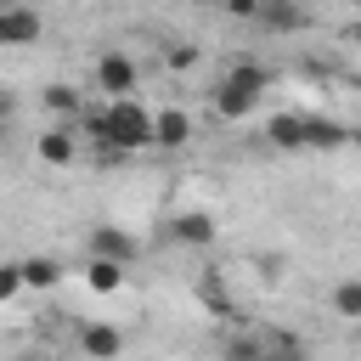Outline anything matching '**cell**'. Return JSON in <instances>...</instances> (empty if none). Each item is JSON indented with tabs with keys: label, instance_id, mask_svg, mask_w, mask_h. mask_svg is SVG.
Returning a JSON list of instances; mask_svg holds the SVG:
<instances>
[{
	"label": "cell",
	"instance_id": "6da1fadb",
	"mask_svg": "<svg viewBox=\"0 0 361 361\" xmlns=\"http://www.w3.org/2000/svg\"><path fill=\"white\" fill-rule=\"evenodd\" d=\"M141 147H152V107H141V96H107V152Z\"/></svg>",
	"mask_w": 361,
	"mask_h": 361
},
{
	"label": "cell",
	"instance_id": "7a4b0ae2",
	"mask_svg": "<svg viewBox=\"0 0 361 361\" xmlns=\"http://www.w3.org/2000/svg\"><path fill=\"white\" fill-rule=\"evenodd\" d=\"M39 34H45V17L28 0H0V51H28L39 45Z\"/></svg>",
	"mask_w": 361,
	"mask_h": 361
},
{
	"label": "cell",
	"instance_id": "3957f363",
	"mask_svg": "<svg viewBox=\"0 0 361 361\" xmlns=\"http://www.w3.org/2000/svg\"><path fill=\"white\" fill-rule=\"evenodd\" d=\"M90 85H96L102 96H135V90H141V68H135L130 51H102L96 68H90Z\"/></svg>",
	"mask_w": 361,
	"mask_h": 361
},
{
	"label": "cell",
	"instance_id": "277c9868",
	"mask_svg": "<svg viewBox=\"0 0 361 361\" xmlns=\"http://www.w3.org/2000/svg\"><path fill=\"white\" fill-rule=\"evenodd\" d=\"M85 254H102V259H124V265H135V254H141V243H135V231H124V226H90V237H85Z\"/></svg>",
	"mask_w": 361,
	"mask_h": 361
},
{
	"label": "cell",
	"instance_id": "5b68a950",
	"mask_svg": "<svg viewBox=\"0 0 361 361\" xmlns=\"http://www.w3.org/2000/svg\"><path fill=\"white\" fill-rule=\"evenodd\" d=\"M169 237H175L180 248H209V243L220 237V226H214L209 209H180V214L169 220Z\"/></svg>",
	"mask_w": 361,
	"mask_h": 361
},
{
	"label": "cell",
	"instance_id": "8992f818",
	"mask_svg": "<svg viewBox=\"0 0 361 361\" xmlns=\"http://www.w3.org/2000/svg\"><path fill=\"white\" fill-rule=\"evenodd\" d=\"M254 23H259L265 34H299V28L310 23V11H305L299 0H259Z\"/></svg>",
	"mask_w": 361,
	"mask_h": 361
},
{
	"label": "cell",
	"instance_id": "52a82bcc",
	"mask_svg": "<svg viewBox=\"0 0 361 361\" xmlns=\"http://www.w3.org/2000/svg\"><path fill=\"white\" fill-rule=\"evenodd\" d=\"M34 158H39V164H51V169H68V164L79 158V135H73L68 124H51V130L34 141Z\"/></svg>",
	"mask_w": 361,
	"mask_h": 361
},
{
	"label": "cell",
	"instance_id": "ba28073f",
	"mask_svg": "<svg viewBox=\"0 0 361 361\" xmlns=\"http://www.w3.org/2000/svg\"><path fill=\"white\" fill-rule=\"evenodd\" d=\"M220 85H237V90H248V96H259V102H265V90H271L276 79H271V68H265V62H248V56H237V62H226Z\"/></svg>",
	"mask_w": 361,
	"mask_h": 361
},
{
	"label": "cell",
	"instance_id": "9c48e42d",
	"mask_svg": "<svg viewBox=\"0 0 361 361\" xmlns=\"http://www.w3.org/2000/svg\"><path fill=\"white\" fill-rule=\"evenodd\" d=\"M192 141V118L180 113V107H164V113H152V147H164V152H180Z\"/></svg>",
	"mask_w": 361,
	"mask_h": 361
},
{
	"label": "cell",
	"instance_id": "30bf717a",
	"mask_svg": "<svg viewBox=\"0 0 361 361\" xmlns=\"http://www.w3.org/2000/svg\"><path fill=\"white\" fill-rule=\"evenodd\" d=\"M350 141V130L338 124V118H327V113H305V147L310 152H338Z\"/></svg>",
	"mask_w": 361,
	"mask_h": 361
},
{
	"label": "cell",
	"instance_id": "8fae6325",
	"mask_svg": "<svg viewBox=\"0 0 361 361\" xmlns=\"http://www.w3.org/2000/svg\"><path fill=\"white\" fill-rule=\"evenodd\" d=\"M79 350L96 355V361H113V355H124V333L107 327V322H85L79 327Z\"/></svg>",
	"mask_w": 361,
	"mask_h": 361
},
{
	"label": "cell",
	"instance_id": "7c38bea8",
	"mask_svg": "<svg viewBox=\"0 0 361 361\" xmlns=\"http://www.w3.org/2000/svg\"><path fill=\"white\" fill-rule=\"evenodd\" d=\"M265 141H271L276 152H305V113H271Z\"/></svg>",
	"mask_w": 361,
	"mask_h": 361
},
{
	"label": "cell",
	"instance_id": "4fadbf2b",
	"mask_svg": "<svg viewBox=\"0 0 361 361\" xmlns=\"http://www.w3.org/2000/svg\"><path fill=\"white\" fill-rule=\"evenodd\" d=\"M39 102H45V113H51V118H79L85 90H79V85H68V79H51V85L39 90Z\"/></svg>",
	"mask_w": 361,
	"mask_h": 361
},
{
	"label": "cell",
	"instance_id": "5bb4252c",
	"mask_svg": "<svg viewBox=\"0 0 361 361\" xmlns=\"http://www.w3.org/2000/svg\"><path fill=\"white\" fill-rule=\"evenodd\" d=\"M124 259H102V254H85V282L96 288V293H118L124 288Z\"/></svg>",
	"mask_w": 361,
	"mask_h": 361
},
{
	"label": "cell",
	"instance_id": "9a60e30c",
	"mask_svg": "<svg viewBox=\"0 0 361 361\" xmlns=\"http://www.w3.org/2000/svg\"><path fill=\"white\" fill-rule=\"evenodd\" d=\"M254 107H259V96H248V90H237V85H214V113H220L226 124L248 118Z\"/></svg>",
	"mask_w": 361,
	"mask_h": 361
},
{
	"label": "cell",
	"instance_id": "2e32d148",
	"mask_svg": "<svg viewBox=\"0 0 361 361\" xmlns=\"http://www.w3.org/2000/svg\"><path fill=\"white\" fill-rule=\"evenodd\" d=\"M197 299H203L214 316H226V322H243V305H237V299L220 288V276H214V271H203V282H197Z\"/></svg>",
	"mask_w": 361,
	"mask_h": 361
},
{
	"label": "cell",
	"instance_id": "e0dca14e",
	"mask_svg": "<svg viewBox=\"0 0 361 361\" xmlns=\"http://www.w3.org/2000/svg\"><path fill=\"white\" fill-rule=\"evenodd\" d=\"M79 135H85L90 147H102V152H107V96H102V102H90V96H85V107H79Z\"/></svg>",
	"mask_w": 361,
	"mask_h": 361
},
{
	"label": "cell",
	"instance_id": "ac0fdd59",
	"mask_svg": "<svg viewBox=\"0 0 361 361\" xmlns=\"http://www.w3.org/2000/svg\"><path fill=\"white\" fill-rule=\"evenodd\" d=\"M17 265H23V288H56L62 282V259H51V254H28Z\"/></svg>",
	"mask_w": 361,
	"mask_h": 361
},
{
	"label": "cell",
	"instance_id": "d6986e66",
	"mask_svg": "<svg viewBox=\"0 0 361 361\" xmlns=\"http://www.w3.org/2000/svg\"><path fill=\"white\" fill-rule=\"evenodd\" d=\"M333 316H344V322H361V276H344V282H333Z\"/></svg>",
	"mask_w": 361,
	"mask_h": 361
},
{
	"label": "cell",
	"instance_id": "ffe728a7",
	"mask_svg": "<svg viewBox=\"0 0 361 361\" xmlns=\"http://www.w3.org/2000/svg\"><path fill=\"white\" fill-rule=\"evenodd\" d=\"M164 62H169L175 73H186V68H197V45H186V39H180V45H164Z\"/></svg>",
	"mask_w": 361,
	"mask_h": 361
},
{
	"label": "cell",
	"instance_id": "44dd1931",
	"mask_svg": "<svg viewBox=\"0 0 361 361\" xmlns=\"http://www.w3.org/2000/svg\"><path fill=\"white\" fill-rule=\"evenodd\" d=\"M17 293H23V265L11 259V265H0V305H6V299H17Z\"/></svg>",
	"mask_w": 361,
	"mask_h": 361
},
{
	"label": "cell",
	"instance_id": "7402d4cb",
	"mask_svg": "<svg viewBox=\"0 0 361 361\" xmlns=\"http://www.w3.org/2000/svg\"><path fill=\"white\" fill-rule=\"evenodd\" d=\"M220 11H226V17H237V23H254L259 0H220Z\"/></svg>",
	"mask_w": 361,
	"mask_h": 361
},
{
	"label": "cell",
	"instance_id": "603a6c76",
	"mask_svg": "<svg viewBox=\"0 0 361 361\" xmlns=\"http://www.w3.org/2000/svg\"><path fill=\"white\" fill-rule=\"evenodd\" d=\"M11 107H17V102H11V90L0 85V118H11Z\"/></svg>",
	"mask_w": 361,
	"mask_h": 361
},
{
	"label": "cell",
	"instance_id": "cb8c5ba5",
	"mask_svg": "<svg viewBox=\"0 0 361 361\" xmlns=\"http://www.w3.org/2000/svg\"><path fill=\"white\" fill-rule=\"evenodd\" d=\"M192 6H203V11H220V0H192Z\"/></svg>",
	"mask_w": 361,
	"mask_h": 361
},
{
	"label": "cell",
	"instance_id": "d4e9b609",
	"mask_svg": "<svg viewBox=\"0 0 361 361\" xmlns=\"http://www.w3.org/2000/svg\"><path fill=\"white\" fill-rule=\"evenodd\" d=\"M355 6H361V0H355Z\"/></svg>",
	"mask_w": 361,
	"mask_h": 361
}]
</instances>
